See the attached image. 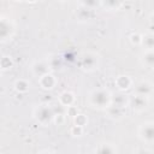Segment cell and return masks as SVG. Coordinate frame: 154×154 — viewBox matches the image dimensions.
Instances as JSON below:
<instances>
[{
    "instance_id": "4",
    "label": "cell",
    "mask_w": 154,
    "mask_h": 154,
    "mask_svg": "<svg viewBox=\"0 0 154 154\" xmlns=\"http://www.w3.org/2000/svg\"><path fill=\"white\" fill-rule=\"evenodd\" d=\"M137 137L144 144H153L154 142V123L153 120H144L138 125Z\"/></svg>"
},
{
    "instance_id": "17",
    "label": "cell",
    "mask_w": 154,
    "mask_h": 154,
    "mask_svg": "<svg viewBox=\"0 0 154 154\" xmlns=\"http://www.w3.org/2000/svg\"><path fill=\"white\" fill-rule=\"evenodd\" d=\"M123 5L124 2H120V1H100L99 2V6L105 8V11H118Z\"/></svg>"
},
{
    "instance_id": "6",
    "label": "cell",
    "mask_w": 154,
    "mask_h": 154,
    "mask_svg": "<svg viewBox=\"0 0 154 154\" xmlns=\"http://www.w3.org/2000/svg\"><path fill=\"white\" fill-rule=\"evenodd\" d=\"M13 34H14L13 22L7 17L1 16L0 17V42H6L11 40Z\"/></svg>"
},
{
    "instance_id": "8",
    "label": "cell",
    "mask_w": 154,
    "mask_h": 154,
    "mask_svg": "<svg viewBox=\"0 0 154 154\" xmlns=\"http://www.w3.org/2000/svg\"><path fill=\"white\" fill-rule=\"evenodd\" d=\"M134 94L150 99L153 95V83L149 79H141L134 85Z\"/></svg>"
},
{
    "instance_id": "18",
    "label": "cell",
    "mask_w": 154,
    "mask_h": 154,
    "mask_svg": "<svg viewBox=\"0 0 154 154\" xmlns=\"http://www.w3.org/2000/svg\"><path fill=\"white\" fill-rule=\"evenodd\" d=\"M13 87H14V90L18 93H26L30 89V82L25 78H19L14 82Z\"/></svg>"
},
{
    "instance_id": "16",
    "label": "cell",
    "mask_w": 154,
    "mask_h": 154,
    "mask_svg": "<svg viewBox=\"0 0 154 154\" xmlns=\"http://www.w3.org/2000/svg\"><path fill=\"white\" fill-rule=\"evenodd\" d=\"M140 46H142L143 49H154V35L152 32L141 34Z\"/></svg>"
},
{
    "instance_id": "24",
    "label": "cell",
    "mask_w": 154,
    "mask_h": 154,
    "mask_svg": "<svg viewBox=\"0 0 154 154\" xmlns=\"http://www.w3.org/2000/svg\"><path fill=\"white\" fill-rule=\"evenodd\" d=\"M37 154H58V153L54 152V150H51V149H43V150L38 152Z\"/></svg>"
},
{
    "instance_id": "15",
    "label": "cell",
    "mask_w": 154,
    "mask_h": 154,
    "mask_svg": "<svg viewBox=\"0 0 154 154\" xmlns=\"http://www.w3.org/2000/svg\"><path fill=\"white\" fill-rule=\"evenodd\" d=\"M128 102H129V96L125 95L124 93L119 91L117 95L112 94V99H111L112 105H116V106H119V107H123V108H128Z\"/></svg>"
},
{
    "instance_id": "20",
    "label": "cell",
    "mask_w": 154,
    "mask_h": 154,
    "mask_svg": "<svg viewBox=\"0 0 154 154\" xmlns=\"http://www.w3.org/2000/svg\"><path fill=\"white\" fill-rule=\"evenodd\" d=\"M88 119L85 118L84 114H81V113H77L75 117H73V125H78V126H83L87 124Z\"/></svg>"
},
{
    "instance_id": "2",
    "label": "cell",
    "mask_w": 154,
    "mask_h": 154,
    "mask_svg": "<svg viewBox=\"0 0 154 154\" xmlns=\"http://www.w3.org/2000/svg\"><path fill=\"white\" fill-rule=\"evenodd\" d=\"M54 116H55V112L53 107L49 106L48 103H41L36 106L32 111L34 119L42 126H48L49 124H52L54 122Z\"/></svg>"
},
{
    "instance_id": "19",
    "label": "cell",
    "mask_w": 154,
    "mask_h": 154,
    "mask_svg": "<svg viewBox=\"0 0 154 154\" xmlns=\"http://www.w3.org/2000/svg\"><path fill=\"white\" fill-rule=\"evenodd\" d=\"M13 66V60L11 59V57L8 55H4L0 58V69L2 70H8Z\"/></svg>"
},
{
    "instance_id": "1",
    "label": "cell",
    "mask_w": 154,
    "mask_h": 154,
    "mask_svg": "<svg viewBox=\"0 0 154 154\" xmlns=\"http://www.w3.org/2000/svg\"><path fill=\"white\" fill-rule=\"evenodd\" d=\"M112 93L103 87H96L91 89L87 96V103L89 107L97 111H106L111 105Z\"/></svg>"
},
{
    "instance_id": "9",
    "label": "cell",
    "mask_w": 154,
    "mask_h": 154,
    "mask_svg": "<svg viewBox=\"0 0 154 154\" xmlns=\"http://www.w3.org/2000/svg\"><path fill=\"white\" fill-rule=\"evenodd\" d=\"M114 84L120 93H125L134 85V79L129 75H119L114 79Z\"/></svg>"
},
{
    "instance_id": "21",
    "label": "cell",
    "mask_w": 154,
    "mask_h": 154,
    "mask_svg": "<svg viewBox=\"0 0 154 154\" xmlns=\"http://www.w3.org/2000/svg\"><path fill=\"white\" fill-rule=\"evenodd\" d=\"M70 134L72 136H82L83 134V126H78V125H72L70 129Z\"/></svg>"
},
{
    "instance_id": "23",
    "label": "cell",
    "mask_w": 154,
    "mask_h": 154,
    "mask_svg": "<svg viewBox=\"0 0 154 154\" xmlns=\"http://www.w3.org/2000/svg\"><path fill=\"white\" fill-rule=\"evenodd\" d=\"M134 154H153V152L147 147H138Z\"/></svg>"
},
{
    "instance_id": "3",
    "label": "cell",
    "mask_w": 154,
    "mask_h": 154,
    "mask_svg": "<svg viewBox=\"0 0 154 154\" xmlns=\"http://www.w3.org/2000/svg\"><path fill=\"white\" fill-rule=\"evenodd\" d=\"M99 64H100V58H99V54H96L95 52L88 51V52H83V53L79 55L78 66H79L83 71L93 72V71L97 70Z\"/></svg>"
},
{
    "instance_id": "7",
    "label": "cell",
    "mask_w": 154,
    "mask_h": 154,
    "mask_svg": "<svg viewBox=\"0 0 154 154\" xmlns=\"http://www.w3.org/2000/svg\"><path fill=\"white\" fill-rule=\"evenodd\" d=\"M31 73L38 79L41 78L42 76L52 72V67H51V64H49V60L48 59H40V60H35L32 64H31Z\"/></svg>"
},
{
    "instance_id": "11",
    "label": "cell",
    "mask_w": 154,
    "mask_h": 154,
    "mask_svg": "<svg viewBox=\"0 0 154 154\" xmlns=\"http://www.w3.org/2000/svg\"><path fill=\"white\" fill-rule=\"evenodd\" d=\"M106 112H107V116H108L109 119L118 122V120H122V119L125 117V114H126V108H123V107H119V106H116V105H112V103H111V105L107 107Z\"/></svg>"
},
{
    "instance_id": "25",
    "label": "cell",
    "mask_w": 154,
    "mask_h": 154,
    "mask_svg": "<svg viewBox=\"0 0 154 154\" xmlns=\"http://www.w3.org/2000/svg\"><path fill=\"white\" fill-rule=\"evenodd\" d=\"M0 76H1V69H0Z\"/></svg>"
},
{
    "instance_id": "10",
    "label": "cell",
    "mask_w": 154,
    "mask_h": 154,
    "mask_svg": "<svg viewBox=\"0 0 154 154\" xmlns=\"http://www.w3.org/2000/svg\"><path fill=\"white\" fill-rule=\"evenodd\" d=\"M37 82H38L40 87H41L43 90H52V89L55 88V85H57V83H58V79H57V77H55L52 72H49V73L42 76L41 78H38Z\"/></svg>"
},
{
    "instance_id": "12",
    "label": "cell",
    "mask_w": 154,
    "mask_h": 154,
    "mask_svg": "<svg viewBox=\"0 0 154 154\" xmlns=\"http://www.w3.org/2000/svg\"><path fill=\"white\" fill-rule=\"evenodd\" d=\"M58 102L60 103V106L66 107V108H70V107H73V105L76 102V96H75V94L72 91L64 90L58 96Z\"/></svg>"
},
{
    "instance_id": "14",
    "label": "cell",
    "mask_w": 154,
    "mask_h": 154,
    "mask_svg": "<svg viewBox=\"0 0 154 154\" xmlns=\"http://www.w3.org/2000/svg\"><path fill=\"white\" fill-rule=\"evenodd\" d=\"M140 63L144 69L152 70L154 66V51L153 49H143L140 55Z\"/></svg>"
},
{
    "instance_id": "5",
    "label": "cell",
    "mask_w": 154,
    "mask_h": 154,
    "mask_svg": "<svg viewBox=\"0 0 154 154\" xmlns=\"http://www.w3.org/2000/svg\"><path fill=\"white\" fill-rule=\"evenodd\" d=\"M128 107L131 111L136 112V113H142L149 107V99L144 97V96H140V95L132 94L131 96H129Z\"/></svg>"
},
{
    "instance_id": "13",
    "label": "cell",
    "mask_w": 154,
    "mask_h": 154,
    "mask_svg": "<svg viewBox=\"0 0 154 154\" xmlns=\"http://www.w3.org/2000/svg\"><path fill=\"white\" fill-rule=\"evenodd\" d=\"M94 154H118V149L113 142H100L95 147Z\"/></svg>"
},
{
    "instance_id": "22",
    "label": "cell",
    "mask_w": 154,
    "mask_h": 154,
    "mask_svg": "<svg viewBox=\"0 0 154 154\" xmlns=\"http://www.w3.org/2000/svg\"><path fill=\"white\" fill-rule=\"evenodd\" d=\"M130 41H131L134 45L140 46V43H141V34H138V32L132 34V35L130 36Z\"/></svg>"
}]
</instances>
